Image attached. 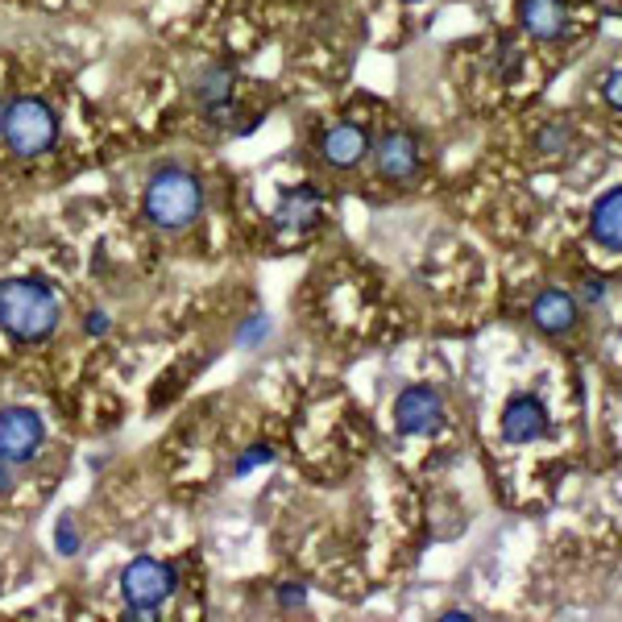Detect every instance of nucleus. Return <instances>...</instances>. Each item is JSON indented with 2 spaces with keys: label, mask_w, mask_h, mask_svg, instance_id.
I'll use <instances>...</instances> for the list:
<instances>
[{
  "label": "nucleus",
  "mask_w": 622,
  "mask_h": 622,
  "mask_svg": "<svg viewBox=\"0 0 622 622\" xmlns=\"http://www.w3.org/2000/svg\"><path fill=\"white\" fill-rule=\"evenodd\" d=\"M0 328L21 345H38L59 328V299L46 282L13 278L0 287Z\"/></svg>",
  "instance_id": "nucleus-1"
},
{
  "label": "nucleus",
  "mask_w": 622,
  "mask_h": 622,
  "mask_svg": "<svg viewBox=\"0 0 622 622\" xmlns=\"http://www.w3.org/2000/svg\"><path fill=\"white\" fill-rule=\"evenodd\" d=\"M204 212V183L187 166H162L146 183V220L158 229H187Z\"/></svg>",
  "instance_id": "nucleus-2"
},
{
  "label": "nucleus",
  "mask_w": 622,
  "mask_h": 622,
  "mask_svg": "<svg viewBox=\"0 0 622 622\" xmlns=\"http://www.w3.org/2000/svg\"><path fill=\"white\" fill-rule=\"evenodd\" d=\"M0 137L21 158H38L59 141V112L38 96H17L0 112Z\"/></svg>",
  "instance_id": "nucleus-3"
},
{
  "label": "nucleus",
  "mask_w": 622,
  "mask_h": 622,
  "mask_svg": "<svg viewBox=\"0 0 622 622\" xmlns=\"http://www.w3.org/2000/svg\"><path fill=\"white\" fill-rule=\"evenodd\" d=\"M175 589H179V569H175V564L150 560V556H137L129 569L121 573L125 606H129L137 618H154L158 606H162L166 598H175Z\"/></svg>",
  "instance_id": "nucleus-4"
},
{
  "label": "nucleus",
  "mask_w": 622,
  "mask_h": 622,
  "mask_svg": "<svg viewBox=\"0 0 622 622\" xmlns=\"http://www.w3.org/2000/svg\"><path fill=\"white\" fill-rule=\"evenodd\" d=\"M46 444V423L34 407H5L0 411V457L9 465H30Z\"/></svg>",
  "instance_id": "nucleus-5"
},
{
  "label": "nucleus",
  "mask_w": 622,
  "mask_h": 622,
  "mask_svg": "<svg viewBox=\"0 0 622 622\" xmlns=\"http://www.w3.org/2000/svg\"><path fill=\"white\" fill-rule=\"evenodd\" d=\"M394 423L403 436H436L444 423V399L436 386H407L394 403Z\"/></svg>",
  "instance_id": "nucleus-6"
},
{
  "label": "nucleus",
  "mask_w": 622,
  "mask_h": 622,
  "mask_svg": "<svg viewBox=\"0 0 622 622\" xmlns=\"http://www.w3.org/2000/svg\"><path fill=\"white\" fill-rule=\"evenodd\" d=\"M374 166H378V175L390 179V183H411L419 175V166H423V150H419L415 133H407V129L386 133L374 146Z\"/></svg>",
  "instance_id": "nucleus-7"
},
{
  "label": "nucleus",
  "mask_w": 622,
  "mask_h": 622,
  "mask_svg": "<svg viewBox=\"0 0 622 622\" xmlns=\"http://www.w3.org/2000/svg\"><path fill=\"white\" fill-rule=\"evenodd\" d=\"M548 432V407L535 394H519L502 411V436L506 444H535Z\"/></svg>",
  "instance_id": "nucleus-8"
},
{
  "label": "nucleus",
  "mask_w": 622,
  "mask_h": 622,
  "mask_svg": "<svg viewBox=\"0 0 622 622\" xmlns=\"http://www.w3.org/2000/svg\"><path fill=\"white\" fill-rule=\"evenodd\" d=\"M320 154L328 166H341V171H349V166H357L365 154H370V137H365L361 125L353 121H341V125H332L320 141Z\"/></svg>",
  "instance_id": "nucleus-9"
},
{
  "label": "nucleus",
  "mask_w": 622,
  "mask_h": 622,
  "mask_svg": "<svg viewBox=\"0 0 622 622\" xmlns=\"http://www.w3.org/2000/svg\"><path fill=\"white\" fill-rule=\"evenodd\" d=\"M577 320H581V311H577V299L569 291H544L531 307V324L540 332H548V336L573 332Z\"/></svg>",
  "instance_id": "nucleus-10"
},
{
  "label": "nucleus",
  "mask_w": 622,
  "mask_h": 622,
  "mask_svg": "<svg viewBox=\"0 0 622 622\" xmlns=\"http://www.w3.org/2000/svg\"><path fill=\"white\" fill-rule=\"evenodd\" d=\"M519 21L535 42H556L569 30V13L560 0H519Z\"/></svg>",
  "instance_id": "nucleus-11"
},
{
  "label": "nucleus",
  "mask_w": 622,
  "mask_h": 622,
  "mask_svg": "<svg viewBox=\"0 0 622 622\" xmlns=\"http://www.w3.org/2000/svg\"><path fill=\"white\" fill-rule=\"evenodd\" d=\"M589 233L598 245L622 253V187H610L598 204H593V216H589Z\"/></svg>",
  "instance_id": "nucleus-12"
},
{
  "label": "nucleus",
  "mask_w": 622,
  "mask_h": 622,
  "mask_svg": "<svg viewBox=\"0 0 622 622\" xmlns=\"http://www.w3.org/2000/svg\"><path fill=\"white\" fill-rule=\"evenodd\" d=\"M320 220V191L316 187H299L287 191L274 208V224L278 229H311Z\"/></svg>",
  "instance_id": "nucleus-13"
},
{
  "label": "nucleus",
  "mask_w": 622,
  "mask_h": 622,
  "mask_svg": "<svg viewBox=\"0 0 622 622\" xmlns=\"http://www.w3.org/2000/svg\"><path fill=\"white\" fill-rule=\"evenodd\" d=\"M195 96H200V104H204V108L233 100V67H229V63H216V67H208L200 79H195Z\"/></svg>",
  "instance_id": "nucleus-14"
},
{
  "label": "nucleus",
  "mask_w": 622,
  "mask_h": 622,
  "mask_svg": "<svg viewBox=\"0 0 622 622\" xmlns=\"http://www.w3.org/2000/svg\"><path fill=\"white\" fill-rule=\"evenodd\" d=\"M270 461H274V448H270V444H249L241 457H237L233 473H237V477H249L253 469H262V465H270Z\"/></svg>",
  "instance_id": "nucleus-15"
},
{
  "label": "nucleus",
  "mask_w": 622,
  "mask_h": 622,
  "mask_svg": "<svg viewBox=\"0 0 622 622\" xmlns=\"http://www.w3.org/2000/svg\"><path fill=\"white\" fill-rule=\"evenodd\" d=\"M79 527H75V519H59V527H54V552H63V556H75L79 552Z\"/></svg>",
  "instance_id": "nucleus-16"
},
{
  "label": "nucleus",
  "mask_w": 622,
  "mask_h": 622,
  "mask_svg": "<svg viewBox=\"0 0 622 622\" xmlns=\"http://www.w3.org/2000/svg\"><path fill=\"white\" fill-rule=\"evenodd\" d=\"M274 598H278L282 610H299V606L307 602V585H303V581H282Z\"/></svg>",
  "instance_id": "nucleus-17"
},
{
  "label": "nucleus",
  "mask_w": 622,
  "mask_h": 622,
  "mask_svg": "<svg viewBox=\"0 0 622 622\" xmlns=\"http://www.w3.org/2000/svg\"><path fill=\"white\" fill-rule=\"evenodd\" d=\"M564 146H569V129H564V125H548V129L540 133V150H544V154H560Z\"/></svg>",
  "instance_id": "nucleus-18"
},
{
  "label": "nucleus",
  "mask_w": 622,
  "mask_h": 622,
  "mask_svg": "<svg viewBox=\"0 0 622 622\" xmlns=\"http://www.w3.org/2000/svg\"><path fill=\"white\" fill-rule=\"evenodd\" d=\"M602 96H606V104H610V108H618V112H622V67L606 75V83H602Z\"/></svg>",
  "instance_id": "nucleus-19"
},
{
  "label": "nucleus",
  "mask_w": 622,
  "mask_h": 622,
  "mask_svg": "<svg viewBox=\"0 0 622 622\" xmlns=\"http://www.w3.org/2000/svg\"><path fill=\"white\" fill-rule=\"evenodd\" d=\"M270 332V324H266V316H249V324L241 328V345H258L262 336Z\"/></svg>",
  "instance_id": "nucleus-20"
},
{
  "label": "nucleus",
  "mask_w": 622,
  "mask_h": 622,
  "mask_svg": "<svg viewBox=\"0 0 622 622\" xmlns=\"http://www.w3.org/2000/svg\"><path fill=\"white\" fill-rule=\"evenodd\" d=\"M585 303H602L606 299V278H585Z\"/></svg>",
  "instance_id": "nucleus-21"
},
{
  "label": "nucleus",
  "mask_w": 622,
  "mask_h": 622,
  "mask_svg": "<svg viewBox=\"0 0 622 622\" xmlns=\"http://www.w3.org/2000/svg\"><path fill=\"white\" fill-rule=\"evenodd\" d=\"M83 328H88V336H104L112 324H108V316H104V311H92V316H88V324H83Z\"/></svg>",
  "instance_id": "nucleus-22"
},
{
  "label": "nucleus",
  "mask_w": 622,
  "mask_h": 622,
  "mask_svg": "<svg viewBox=\"0 0 622 622\" xmlns=\"http://www.w3.org/2000/svg\"><path fill=\"white\" fill-rule=\"evenodd\" d=\"M13 486V465L5 461V457H0V494H5Z\"/></svg>",
  "instance_id": "nucleus-23"
},
{
  "label": "nucleus",
  "mask_w": 622,
  "mask_h": 622,
  "mask_svg": "<svg viewBox=\"0 0 622 622\" xmlns=\"http://www.w3.org/2000/svg\"><path fill=\"white\" fill-rule=\"evenodd\" d=\"M440 618H444V622H469L473 614H469V610H444Z\"/></svg>",
  "instance_id": "nucleus-24"
},
{
  "label": "nucleus",
  "mask_w": 622,
  "mask_h": 622,
  "mask_svg": "<svg viewBox=\"0 0 622 622\" xmlns=\"http://www.w3.org/2000/svg\"><path fill=\"white\" fill-rule=\"evenodd\" d=\"M403 5H423V0H403Z\"/></svg>",
  "instance_id": "nucleus-25"
},
{
  "label": "nucleus",
  "mask_w": 622,
  "mask_h": 622,
  "mask_svg": "<svg viewBox=\"0 0 622 622\" xmlns=\"http://www.w3.org/2000/svg\"><path fill=\"white\" fill-rule=\"evenodd\" d=\"M0 112H5V108H0Z\"/></svg>",
  "instance_id": "nucleus-26"
}]
</instances>
